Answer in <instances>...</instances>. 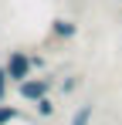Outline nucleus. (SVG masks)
Listing matches in <instances>:
<instances>
[{"label":"nucleus","mask_w":122,"mask_h":125,"mask_svg":"<svg viewBox=\"0 0 122 125\" xmlns=\"http://www.w3.org/2000/svg\"><path fill=\"white\" fill-rule=\"evenodd\" d=\"M92 115H95V105L88 102V105H81L78 112L71 115V122H68V125H92Z\"/></svg>","instance_id":"nucleus-5"},{"label":"nucleus","mask_w":122,"mask_h":125,"mask_svg":"<svg viewBox=\"0 0 122 125\" xmlns=\"http://www.w3.org/2000/svg\"><path fill=\"white\" fill-rule=\"evenodd\" d=\"M34 108H37V115H41V118H51V115L58 112V105H54V98H51V95L37 98V102H34Z\"/></svg>","instance_id":"nucleus-6"},{"label":"nucleus","mask_w":122,"mask_h":125,"mask_svg":"<svg viewBox=\"0 0 122 125\" xmlns=\"http://www.w3.org/2000/svg\"><path fill=\"white\" fill-rule=\"evenodd\" d=\"M75 34H78V24L75 21H68V17H54L51 21V37L54 41H71Z\"/></svg>","instance_id":"nucleus-3"},{"label":"nucleus","mask_w":122,"mask_h":125,"mask_svg":"<svg viewBox=\"0 0 122 125\" xmlns=\"http://www.w3.org/2000/svg\"><path fill=\"white\" fill-rule=\"evenodd\" d=\"M7 91H10V78H7V71L0 64V102H7Z\"/></svg>","instance_id":"nucleus-8"},{"label":"nucleus","mask_w":122,"mask_h":125,"mask_svg":"<svg viewBox=\"0 0 122 125\" xmlns=\"http://www.w3.org/2000/svg\"><path fill=\"white\" fill-rule=\"evenodd\" d=\"M17 95L24 98V102H37V98H44V95H51V78H24V81L17 84Z\"/></svg>","instance_id":"nucleus-2"},{"label":"nucleus","mask_w":122,"mask_h":125,"mask_svg":"<svg viewBox=\"0 0 122 125\" xmlns=\"http://www.w3.org/2000/svg\"><path fill=\"white\" fill-rule=\"evenodd\" d=\"M3 71H7L10 84H20L24 78L34 74V58H31L27 51H10V54L3 58Z\"/></svg>","instance_id":"nucleus-1"},{"label":"nucleus","mask_w":122,"mask_h":125,"mask_svg":"<svg viewBox=\"0 0 122 125\" xmlns=\"http://www.w3.org/2000/svg\"><path fill=\"white\" fill-rule=\"evenodd\" d=\"M78 84H81V78L75 74V78H64L61 81V95H71V91H78Z\"/></svg>","instance_id":"nucleus-7"},{"label":"nucleus","mask_w":122,"mask_h":125,"mask_svg":"<svg viewBox=\"0 0 122 125\" xmlns=\"http://www.w3.org/2000/svg\"><path fill=\"white\" fill-rule=\"evenodd\" d=\"M24 118V112H20L17 105H3L0 102V125H10V122H20Z\"/></svg>","instance_id":"nucleus-4"}]
</instances>
